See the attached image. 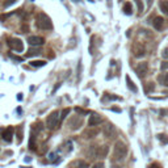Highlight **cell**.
Here are the masks:
<instances>
[{"instance_id": "obj_1", "label": "cell", "mask_w": 168, "mask_h": 168, "mask_svg": "<svg viewBox=\"0 0 168 168\" xmlns=\"http://www.w3.org/2000/svg\"><path fill=\"white\" fill-rule=\"evenodd\" d=\"M126 154H127L126 144L123 142H121V141L116 142V144H114V151H113L114 159H116V160H122V159L126 156Z\"/></svg>"}, {"instance_id": "obj_2", "label": "cell", "mask_w": 168, "mask_h": 168, "mask_svg": "<svg viewBox=\"0 0 168 168\" xmlns=\"http://www.w3.org/2000/svg\"><path fill=\"white\" fill-rule=\"evenodd\" d=\"M59 123H60L59 112H58V110H54V112H51L50 114H49V117L46 120V126H47V129L54 130V129H57V127L59 126Z\"/></svg>"}, {"instance_id": "obj_3", "label": "cell", "mask_w": 168, "mask_h": 168, "mask_svg": "<svg viewBox=\"0 0 168 168\" xmlns=\"http://www.w3.org/2000/svg\"><path fill=\"white\" fill-rule=\"evenodd\" d=\"M37 24H38L39 28L43 29V30H51L53 29L51 19L46 15V13H38L37 15Z\"/></svg>"}, {"instance_id": "obj_4", "label": "cell", "mask_w": 168, "mask_h": 168, "mask_svg": "<svg viewBox=\"0 0 168 168\" xmlns=\"http://www.w3.org/2000/svg\"><path fill=\"white\" fill-rule=\"evenodd\" d=\"M8 45H9L11 49H13V50L16 51H23L24 50V45H23V41L19 38H9L8 39Z\"/></svg>"}, {"instance_id": "obj_5", "label": "cell", "mask_w": 168, "mask_h": 168, "mask_svg": "<svg viewBox=\"0 0 168 168\" xmlns=\"http://www.w3.org/2000/svg\"><path fill=\"white\" fill-rule=\"evenodd\" d=\"M147 71H148V64L146 63V62L139 63L138 66H137V68H135V72L138 74L139 78H144L146 75H147Z\"/></svg>"}, {"instance_id": "obj_6", "label": "cell", "mask_w": 168, "mask_h": 168, "mask_svg": "<svg viewBox=\"0 0 168 168\" xmlns=\"http://www.w3.org/2000/svg\"><path fill=\"white\" fill-rule=\"evenodd\" d=\"M133 54L137 58H141V57H143L146 54V50L142 46V43H134V46H133Z\"/></svg>"}, {"instance_id": "obj_7", "label": "cell", "mask_w": 168, "mask_h": 168, "mask_svg": "<svg viewBox=\"0 0 168 168\" xmlns=\"http://www.w3.org/2000/svg\"><path fill=\"white\" fill-rule=\"evenodd\" d=\"M104 135L107 138H113L116 137V127H114L112 123H108V125L104 126Z\"/></svg>"}, {"instance_id": "obj_8", "label": "cell", "mask_w": 168, "mask_h": 168, "mask_svg": "<svg viewBox=\"0 0 168 168\" xmlns=\"http://www.w3.org/2000/svg\"><path fill=\"white\" fill-rule=\"evenodd\" d=\"M28 42L32 46H41V45L45 43V39H43L42 37H39V36H30L28 38Z\"/></svg>"}, {"instance_id": "obj_9", "label": "cell", "mask_w": 168, "mask_h": 168, "mask_svg": "<svg viewBox=\"0 0 168 168\" xmlns=\"http://www.w3.org/2000/svg\"><path fill=\"white\" fill-rule=\"evenodd\" d=\"M103 122V118H101L99 114H92V116L89 117V121H88V125H89L91 127H93V126H97V125H100V123Z\"/></svg>"}, {"instance_id": "obj_10", "label": "cell", "mask_w": 168, "mask_h": 168, "mask_svg": "<svg viewBox=\"0 0 168 168\" xmlns=\"http://www.w3.org/2000/svg\"><path fill=\"white\" fill-rule=\"evenodd\" d=\"M13 131H15V129H13L12 126H9V127H7V129L3 130V139L5 141V142H11V141H12Z\"/></svg>"}, {"instance_id": "obj_11", "label": "cell", "mask_w": 168, "mask_h": 168, "mask_svg": "<svg viewBox=\"0 0 168 168\" xmlns=\"http://www.w3.org/2000/svg\"><path fill=\"white\" fill-rule=\"evenodd\" d=\"M152 25H154V28H155L156 30H162L163 25H164V20H163V17L156 16L155 19H154V21H152Z\"/></svg>"}, {"instance_id": "obj_12", "label": "cell", "mask_w": 168, "mask_h": 168, "mask_svg": "<svg viewBox=\"0 0 168 168\" xmlns=\"http://www.w3.org/2000/svg\"><path fill=\"white\" fill-rule=\"evenodd\" d=\"M126 84H127V88H129L130 91H133L135 93V92H138V88L135 87V84L133 83V80L130 79V76H126Z\"/></svg>"}, {"instance_id": "obj_13", "label": "cell", "mask_w": 168, "mask_h": 168, "mask_svg": "<svg viewBox=\"0 0 168 168\" xmlns=\"http://www.w3.org/2000/svg\"><path fill=\"white\" fill-rule=\"evenodd\" d=\"M42 129H43V125H42V123H41V122H36V123L33 125V127H32V134L36 135V134H38V133L41 131Z\"/></svg>"}, {"instance_id": "obj_14", "label": "cell", "mask_w": 168, "mask_h": 168, "mask_svg": "<svg viewBox=\"0 0 168 168\" xmlns=\"http://www.w3.org/2000/svg\"><path fill=\"white\" fill-rule=\"evenodd\" d=\"M123 13H125V15H131L133 13V5L130 2H126L123 4Z\"/></svg>"}, {"instance_id": "obj_15", "label": "cell", "mask_w": 168, "mask_h": 168, "mask_svg": "<svg viewBox=\"0 0 168 168\" xmlns=\"http://www.w3.org/2000/svg\"><path fill=\"white\" fill-rule=\"evenodd\" d=\"M158 80L162 83V86H166V87H168V74H163V75H159Z\"/></svg>"}, {"instance_id": "obj_16", "label": "cell", "mask_w": 168, "mask_h": 168, "mask_svg": "<svg viewBox=\"0 0 168 168\" xmlns=\"http://www.w3.org/2000/svg\"><path fill=\"white\" fill-rule=\"evenodd\" d=\"M159 7H160V9H162L163 13L168 15V0H162L160 4H159Z\"/></svg>"}, {"instance_id": "obj_17", "label": "cell", "mask_w": 168, "mask_h": 168, "mask_svg": "<svg viewBox=\"0 0 168 168\" xmlns=\"http://www.w3.org/2000/svg\"><path fill=\"white\" fill-rule=\"evenodd\" d=\"M97 134H99V130L97 129H91L84 133V135H86V138H93V137H96Z\"/></svg>"}, {"instance_id": "obj_18", "label": "cell", "mask_w": 168, "mask_h": 168, "mask_svg": "<svg viewBox=\"0 0 168 168\" xmlns=\"http://www.w3.org/2000/svg\"><path fill=\"white\" fill-rule=\"evenodd\" d=\"M109 151L108 146H103V147H99V158H105Z\"/></svg>"}, {"instance_id": "obj_19", "label": "cell", "mask_w": 168, "mask_h": 168, "mask_svg": "<svg viewBox=\"0 0 168 168\" xmlns=\"http://www.w3.org/2000/svg\"><path fill=\"white\" fill-rule=\"evenodd\" d=\"M45 64H46L45 60H32L30 62V66H33V67H43Z\"/></svg>"}, {"instance_id": "obj_20", "label": "cell", "mask_w": 168, "mask_h": 168, "mask_svg": "<svg viewBox=\"0 0 168 168\" xmlns=\"http://www.w3.org/2000/svg\"><path fill=\"white\" fill-rule=\"evenodd\" d=\"M29 148L30 150H36V135L32 134L30 135V141H29Z\"/></svg>"}, {"instance_id": "obj_21", "label": "cell", "mask_w": 168, "mask_h": 168, "mask_svg": "<svg viewBox=\"0 0 168 168\" xmlns=\"http://www.w3.org/2000/svg\"><path fill=\"white\" fill-rule=\"evenodd\" d=\"M39 53H41V51H39L38 49H30L26 55H28V57H30V55H37V54H39Z\"/></svg>"}, {"instance_id": "obj_22", "label": "cell", "mask_w": 168, "mask_h": 168, "mask_svg": "<svg viewBox=\"0 0 168 168\" xmlns=\"http://www.w3.org/2000/svg\"><path fill=\"white\" fill-rule=\"evenodd\" d=\"M75 164H76L79 168H88V164L86 162H83V160H79V162L75 163Z\"/></svg>"}, {"instance_id": "obj_23", "label": "cell", "mask_w": 168, "mask_h": 168, "mask_svg": "<svg viewBox=\"0 0 168 168\" xmlns=\"http://www.w3.org/2000/svg\"><path fill=\"white\" fill-rule=\"evenodd\" d=\"M75 123H76V125L79 126V127H80L82 126V120H80V118H76V120H71V121H70V126H71V125H75Z\"/></svg>"}, {"instance_id": "obj_24", "label": "cell", "mask_w": 168, "mask_h": 168, "mask_svg": "<svg viewBox=\"0 0 168 168\" xmlns=\"http://www.w3.org/2000/svg\"><path fill=\"white\" fill-rule=\"evenodd\" d=\"M70 112H71V110H70L68 108H66V109L62 110V113H60V120H63V118H64L66 116H67V114H68Z\"/></svg>"}, {"instance_id": "obj_25", "label": "cell", "mask_w": 168, "mask_h": 168, "mask_svg": "<svg viewBox=\"0 0 168 168\" xmlns=\"http://www.w3.org/2000/svg\"><path fill=\"white\" fill-rule=\"evenodd\" d=\"M158 137H159V139H160L163 143H168V138H167V137H166L164 134H159Z\"/></svg>"}, {"instance_id": "obj_26", "label": "cell", "mask_w": 168, "mask_h": 168, "mask_svg": "<svg viewBox=\"0 0 168 168\" xmlns=\"http://www.w3.org/2000/svg\"><path fill=\"white\" fill-rule=\"evenodd\" d=\"M9 57L12 59H15V60H17V62H23L24 60V58H21V57H16V55H13V54H11L9 53Z\"/></svg>"}, {"instance_id": "obj_27", "label": "cell", "mask_w": 168, "mask_h": 168, "mask_svg": "<svg viewBox=\"0 0 168 168\" xmlns=\"http://www.w3.org/2000/svg\"><path fill=\"white\" fill-rule=\"evenodd\" d=\"M150 91H154V84L152 83H147V86H146V92H150Z\"/></svg>"}, {"instance_id": "obj_28", "label": "cell", "mask_w": 168, "mask_h": 168, "mask_svg": "<svg viewBox=\"0 0 168 168\" xmlns=\"http://www.w3.org/2000/svg\"><path fill=\"white\" fill-rule=\"evenodd\" d=\"M137 2V4H138V9H139V12H142L143 11V4L141 3V0H135Z\"/></svg>"}, {"instance_id": "obj_29", "label": "cell", "mask_w": 168, "mask_h": 168, "mask_svg": "<svg viewBox=\"0 0 168 168\" xmlns=\"http://www.w3.org/2000/svg\"><path fill=\"white\" fill-rule=\"evenodd\" d=\"M49 158H50V162H55L57 160V154H50V155H49Z\"/></svg>"}, {"instance_id": "obj_30", "label": "cell", "mask_w": 168, "mask_h": 168, "mask_svg": "<svg viewBox=\"0 0 168 168\" xmlns=\"http://www.w3.org/2000/svg\"><path fill=\"white\" fill-rule=\"evenodd\" d=\"M162 55H163V58H167V59H168V47H166L164 50H163Z\"/></svg>"}, {"instance_id": "obj_31", "label": "cell", "mask_w": 168, "mask_h": 168, "mask_svg": "<svg viewBox=\"0 0 168 168\" xmlns=\"http://www.w3.org/2000/svg\"><path fill=\"white\" fill-rule=\"evenodd\" d=\"M92 168H104V163H96Z\"/></svg>"}, {"instance_id": "obj_32", "label": "cell", "mask_w": 168, "mask_h": 168, "mask_svg": "<svg viewBox=\"0 0 168 168\" xmlns=\"http://www.w3.org/2000/svg\"><path fill=\"white\" fill-rule=\"evenodd\" d=\"M168 68V62H163L162 63V70H167Z\"/></svg>"}, {"instance_id": "obj_33", "label": "cell", "mask_w": 168, "mask_h": 168, "mask_svg": "<svg viewBox=\"0 0 168 168\" xmlns=\"http://www.w3.org/2000/svg\"><path fill=\"white\" fill-rule=\"evenodd\" d=\"M75 110H76V112L78 113H80V114H86L87 112H86V110H83V109H80V108H76V109H75Z\"/></svg>"}, {"instance_id": "obj_34", "label": "cell", "mask_w": 168, "mask_h": 168, "mask_svg": "<svg viewBox=\"0 0 168 168\" xmlns=\"http://www.w3.org/2000/svg\"><path fill=\"white\" fill-rule=\"evenodd\" d=\"M150 168H160V166H159V164H151Z\"/></svg>"}, {"instance_id": "obj_35", "label": "cell", "mask_w": 168, "mask_h": 168, "mask_svg": "<svg viewBox=\"0 0 168 168\" xmlns=\"http://www.w3.org/2000/svg\"><path fill=\"white\" fill-rule=\"evenodd\" d=\"M23 93H19V96H17V100H23Z\"/></svg>"}, {"instance_id": "obj_36", "label": "cell", "mask_w": 168, "mask_h": 168, "mask_svg": "<svg viewBox=\"0 0 168 168\" xmlns=\"http://www.w3.org/2000/svg\"><path fill=\"white\" fill-rule=\"evenodd\" d=\"M146 2H147L148 5H151V4H152V0H146Z\"/></svg>"}]
</instances>
